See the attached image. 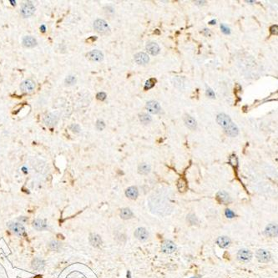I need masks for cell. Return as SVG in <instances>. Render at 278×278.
Returning a JSON list of instances; mask_svg holds the SVG:
<instances>
[{
  "mask_svg": "<svg viewBox=\"0 0 278 278\" xmlns=\"http://www.w3.org/2000/svg\"><path fill=\"white\" fill-rule=\"evenodd\" d=\"M75 81H76V80H75V76H68L66 78V80H65V83L69 84V85H71V84H74L75 83Z\"/></svg>",
  "mask_w": 278,
  "mask_h": 278,
  "instance_id": "33",
  "label": "cell"
},
{
  "mask_svg": "<svg viewBox=\"0 0 278 278\" xmlns=\"http://www.w3.org/2000/svg\"><path fill=\"white\" fill-rule=\"evenodd\" d=\"M126 196L131 200H135L138 196V190H137L136 187L134 186H131V187L128 188L125 191Z\"/></svg>",
  "mask_w": 278,
  "mask_h": 278,
  "instance_id": "23",
  "label": "cell"
},
{
  "mask_svg": "<svg viewBox=\"0 0 278 278\" xmlns=\"http://www.w3.org/2000/svg\"><path fill=\"white\" fill-rule=\"evenodd\" d=\"M251 257H252V254L251 252L247 249H242V250H240L238 251L237 253V258L241 262H248L251 261Z\"/></svg>",
  "mask_w": 278,
  "mask_h": 278,
  "instance_id": "8",
  "label": "cell"
},
{
  "mask_svg": "<svg viewBox=\"0 0 278 278\" xmlns=\"http://www.w3.org/2000/svg\"><path fill=\"white\" fill-rule=\"evenodd\" d=\"M19 221H27V218H26V217H24V216H22V217H20V218H19Z\"/></svg>",
  "mask_w": 278,
  "mask_h": 278,
  "instance_id": "41",
  "label": "cell"
},
{
  "mask_svg": "<svg viewBox=\"0 0 278 278\" xmlns=\"http://www.w3.org/2000/svg\"><path fill=\"white\" fill-rule=\"evenodd\" d=\"M225 214H226V216L227 217V218H230V219H231V218H234V217L235 216V213H234V212H233L231 210H229V209L226 210Z\"/></svg>",
  "mask_w": 278,
  "mask_h": 278,
  "instance_id": "34",
  "label": "cell"
},
{
  "mask_svg": "<svg viewBox=\"0 0 278 278\" xmlns=\"http://www.w3.org/2000/svg\"><path fill=\"white\" fill-rule=\"evenodd\" d=\"M161 250L163 251V252L165 253H168V254H171V253H173L176 250V246L175 244L171 241H165L161 245Z\"/></svg>",
  "mask_w": 278,
  "mask_h": 278,
  "instance_id": "7",
  "label": "cell"
},
{
  "mask_svg": "<svg viewBox=\"0 0 278 278\" xmlns=\"http://www.w3.org/2000/svg\"><path fill=\"white\" fill-rule=\"evenodd\" d=\"M8 228L17 235H24L25 234V228L21 223L18 222H9L8 224Z\"/></svg>",
  "mask_w": 278,
  "mask_h": 278,
  "instance_id": "2",
  "label": "cell"
},
{
  "mask_svg": "<svg viewBox=\"0 0 278 278\" xmlns=\"http://www.w3.org/2000/svg\"><path fill=\"white\" fill-rule=\"evenodd\" d=\"M278 29H277V25H273L271 27V33L272 34H277V31Z\"/></svg>",
  "mask_w": 278,
  "mask_h": 278,
  "instance_id": "38",
  "label": "cell"
},
{
  "mask_svg": "<svg viewBox=\"0 0 278 278\" xmlns=\"http://www.w3.org/2000/svg\"><path fill=\"white\" fill-rule=\"evenodd\" d=\"M216 122L219 124V125L226 129L230 125L232 121H231L230 118L227 115H226V114H219L216 117Z\"/></svg>",
  "mask_w": 278,
  "mask_h": 278,
  "instance_id": "5",
  "label": "cell"
},
{
  "mask_svg": "<svg viewBox=\"0 0 278 278\" xmlns=\"http://www.w3.org/2000/svg\"><path fill=\"white\" fill-rule=\"evenodd\" d=\"M224 130L226 131V133L231 137H235L239 133V130H238L237 126L235 125L233 122H231L230 125L228 126L227 128L224 129Z\"/></svg>",
  "mask_w": 278,
  "mask_h": 278,
  "instance_id": "21",
  "label": "cell"
},
{
  "mask_svg": "<svg viewBox=\"0 0 278 278\" xmlns=\"http://www.w3.org/2000/svg\"><path fill=\"white\" fill-rule=\"evenodd\" d=\"M184 122L185 124V125L187 126L188 128L191 130H195L196 129V126H197V124H196V121L193 117H191L190 115H185L184 116Z\"/></svg>",
  "mask_w": 278,
  "mask_h": 278,
  "instance_id": "13",
  "label": "cell"
},
{
  "mask_svg": "<svg viewBox=\"0 0 278 278\" xmlns=\"http://www.w3.org/2000/svg\"><path fill=\"white\" fill-rule=\"evenodd\" d=\"M146 50L151 55H157L159 54V52H160V47H159L157 43L151 42V43H149L146 45Z\"/></svg>",
  "mask_w": 278,
  "mask_h": 278,
  "instance_id": "20",
  "label": "cell"
},
{
  "mask_svg": "<svg viewBox=\"0 0 278 278\" xmlns=\"http://www.w3.org/2000/svg\"><path fill=\"white\" fill-rule=\"evenodd\" d=\"M121 218L124 220L130 219V218H132V216H133V213H132V211H131L130 209L128 208L122 209L121 212Z\"/></svg>",
  "mask_w": 278,
  "mask_h": 278,
  "instance_id": "27",
  "label": "cell"
},
{
  "mask_svg": "<svg viewBox=\"0 0 278 278\" xmlns=\"http://www.w3.org/2000/svg\"><path fill=\"white\" fill-rule=\"evenodd\" d=\"M256 257L260 262H263V263L270 262L271 258L270 252L266 250H262V249H260L257 251Z\"/></svg>",
  "mask_w": 278,
  "mask_h": 278,
  "instance_id": "6",
  "label": "cell"
},
{
  "mask_svg": "<svg viewBox=\"0 0 278 278\" xmlns=\"http://www.w3.org/2000/svg\"><path fill=\"white\" fill-rule=\"evenodd\" d=\"M150 166L146 163L140 164L138 167V172L141 175H147L150 173Z\"/></svg>",
  "mask_w": 278,
  "mask_h": 278,
  "instance_id": "26",
  "label": "cell"
},
{
  "mask_svg": "<svg viewBox=\"0 0 278 278\" xmlns=\"http://www.w3.org/2000/svg\"><path fill=\"white\" fill-rule=\"evenodd\" d=\"M86 56L89 59H90L92 61L99 62L103 60L104 59V54H102L99 50H92L89 52L88 54H86Z\"/></svg>",
  "mask_w": 278,
  "mask_h": 278,
  "instance_id": "10",
  "label": "cell"
},
{
  "mask_svg": "<svg viewBox=\"0 0 278 278\" xmlns=\"http://www.w3.org/2000/svg\"><path fill=\"white\" fill-rule=\"evenodd\" d=\"M96 97H97V99H99V100H101V101H103V100H104V99H106V94H105V93H104V92H99V93H98V94H97Z\"/></svg>",
  "mask_w": 278,
  "mask_h": 278,
  "instance_id": "36",
  "label": "cell"
},
{
  "mask_svg": "<svg viewBox=\"0 0 278 278\" xmlns=\"http://www.w3.org/2000/svg\"><path fill=\"white\" fill-rule=\"evenodd\" d=\"M206 93H207V94H208V96H210L211 98H214L215 97L214 92L211 90V89H207V91H206Z\"/></svg>",
  "mask_w": 278,
  "mask_h": 278,
  "instance_id": "39",
  "label": "cell"
},
{
  "mask_svg": "<svg viewBox=\"0 0 278 278\" xmlns=\"http://www.w3.org/2000/svg\"><path fill=\"white\" fill-rule=\"evenodd\" d=\"M134 236L141 241H146L148 239V236H149V234H148L147 230H145L144 228L139 227L138 229H136V230L134 231Z\"/></svg>",
  "mask_w": 278,
  "mask_h": 278,
  "instance_id": "12",
  "label": "cell"
},
{
  "mask_svg": "<svg viewBox=\"0 0 278 278\" xmlns=\"http://www.w3.org/2000/svg\"><path fill=\"white\" fill-rule=\"evenodd\" d=\"M177 187H178V190H179L180 192H185L188 188V185L186 180L184 178H180L178 182H177Z\"/></svg>",
  "mask_w": 278,
  "mask_h": 278,
  "instance_id": "25",
  "label": "cell"
},
{
  "mask_svg": "<svg viewBox=\"0 0 278 278\" xmlns=\"http://www.w3.org/2000/svg\"><path fill=\"white\" fill-rule=\"evenodd\" d=\"M134 60L138 64H145L149 62L150 58L145 53H139L134 55Z\"/></svg>",
  "mask_w": 278,
  "mask_h": 278,
  "instance_id": "17",
  "label": "cell"
},
{
  "mask_svg": "<svg viewBox=\"0 0 278 278\" xmlns=\"http://www.w3.org/2000/svg\"><path fill=\"white\" fill-rule=\"evenodd\" d=\"M155 83H156V80L155 79H150V80H148L145 82V84H144V89L147 90V89L153 88L155 86Z\"/></svg>",
  "mask_w": 278,
  "mask_h": 278,
  "instance_id": "30",
  "label": "cell"
},
{
  "mask_svg": "<svg viewBox=\"0 0 278 278\" xmlns=\"http://www.w3.org/2000/svg\"><path fill=\"white\" fill-rule=\"evenodd\" d=\"M43 123L45 124L48 127H53L57 124L58 122V117L56 115L52 114V113H48L43 117Z\"/></svg>",
  "mask_w": 278,
  "mask_h": 278,
  "instance_id": "9",
  "label": "cell"
},
{
  "mask_svg": "<svg viewBox=\"0 0 278 278\" xmlns=\"http://www.w3.org/2000/svg\"><path fill=\"white\" fill-rule=\"evenodd\" d=\"M202 32H203V34L206 35V36H211V32L209 30H207V29H205Z\"/></svg>",
  "mask_w": 278,
  "mask_h": 278,
  "instance_id": "40",
  "label": "cell"
},
{
  "mask_svg": "<svg viewBox=\"0 0 278 278\" xmlns=\"http://www.w3.org/2000/svg\"><path fill=\"white\" fill-rule=\"evenodd\" d=\"M216 243L218 244V246L221 248H226L228 246H230V240L226 236H221L217 239Z\"/></svg>",
  "mask_w": 278,
  "mask_h": 278,
  "instance_id": "24",
  "label": "cell"
},
{
  "mask_svg": "<svg viewBox=\"0 0 278 278\" xmlns=\"http://www.w3.org/2000/svg\"><path fill=\"white\" fill-rule=\"evenodd\" d=\"M229 162L233 167H237L238 166V160L237 157L235 156V155H232L230 156V159H229Z\"/></svg>",
  "mask_w": 278,
  "mask_h": 278,
  "instance_id": "31",
  "label": "cell"
},
{
  "mask_svg": "<svg viewBox=\"0 0 278 278\" xmlns=\"http://www.w3.org/2000/svg\"><path fill=\"white\" fill-rule=\"evenodd\" d=\"M139 121L144 125H147L151 122V117L147 114H141L139 115Z\"/></svg>",
  "mask_w": 278,
  "mask_h": 278,
  "instance_id": "29",
  "label": "cell"
},
{
  "mask_svg": "<svg viewBox=\"0 0 278 278\" xmlns=\"http://www.w3.org/2000/svg\"><path fill=\"white\" fill-rule=\"evenodd\" d=\"M94 30H96L97 32L102 34H106L110 32V27L106 22L103 20V19H96L94 23Z\"/></svg>",
  "mask_w": 278,
  "mask_h": 278,
  "instance_id": "1",
  "label": "cell"
},
{
  "mask_svg": "<svg viewBox=\"0 0 278 278\" xmlns=\"http://www.w3.org/2000/svg\"><path fill=\"white\" fill-rule=\"evenodd\" d=\"M34 4L32 3H30V2L24 3L22 5L21 14L24 18H28V17H30L31 15H33L34 13Z\"/></svg>",
  "mask_w": 278,
  "mask_h": 278,
  "instance_id": "4",
  "label": "cell"
},
{
  "mask_svg": "<svg viewBox=\"0 0 278 278\" xmlns=\"http://www.w3.org/2000/svg\"><path fill=\"white\" fill-rule=\"evenodd\" d=\"M23 45L26 48H34L37 45V40L32 36H25L23 39Z\"/></svg>",
  "mask_w": 278,
  "mask_h": 278,
  "instance_id": "14",
  "label": "cell"
},
{
  "mask_svg": "<svg viewBox=\"0 0 278 278\" xmlns=\"http://www.w3.org/2000/svg\"><path fill=\"white\" fill-rule=\"evenodd\" d=\"M146 109L148 111L152 114H157L161 111V105L157 101L150 100L146 104Z\"/></svg>",
  "mask_w": 278,
  "mask_h": 278,
  "instance_id": "11",
  "label": "cell"
},
{
  "mask_svg": "<svg viewBox=\"0 0 278 278\" xmlns=\"http://www.w3.org/2000/svg\"><path fill=\"white\" fill-rule=\"evenodd\" d=\"M35 82L33 80H26L24 82H22L20 84V89H21L24 93H32L35 89Z\"/></svg>",
  "mask_w": 278,
  "mask_h": 278,
  "instance_id": "3",
  "label": "cell"
},
{
  "mask_svg": "<svg viewBox=\"0 0 278 278\" xmlns=\"http://www.w3.org/2000/svg\"><path fill=\"white\" fill-rule=\"evenodd\" d=\"M216 198L220 203L224 204V205H227L230 201V196L226 191H219L217 193Z\"/></svg>",
  "mask_w": 278,
  "mask_h": 278,
  "instance_id": "16",
  "label": "cell"
},
{
  "mask_svg": "<svg viewBox=\"0 0 278 278\" xmlns=\"http://www.w3.org/2000/svg\"><path fill=\"white\" fill-rule=\"evenodd\" d=\"M195 3H197V4H204V3H206V1H195Z\"/></svg>",
  "mask_w": 278,
  "mask_h": 278,
  "instance_id": "42",
  "label": "cell"
},
{
  "mask_svg": "<svg viewBox=\"0 0 278 278\" xmlns=\"http://www.w3.org/2000/svg\"><path fill=\"white\" fill-rule=\"evenodd\" d=\"M221 30L222 32L224 33V34H229L230 33V29H229L227 26H226L225 24H221Z\"/></svg>",
  "mask_w": 278,
  "mask_h": 278,
  "instance_id": "37",
  "label": "cell"
},
{
  "mask_svg": "<svg viewBox=\"0 0 278 278\" xmlns=\"http://www.w3.org/2000/svg\"><path fill=\"white\" fill-rule=\"evenodd\" d=\"M191 278H197V277H195V276H194V277H191Z\"/></svg>",
  "mask_w": 278,
  "mask_h": 278,
  "instance_id": "44",
  "label": "cell"
},
{
  "mask_svg": "<svg viewBox=\"0 0 278 278\" xmlns=\"http://www.w3.org/2000/svg\"><path fill=\"white\" fill-rule=\"evenodd\" d=\"M10 3H12L13 5H15V3H16V2H15V1H10Z\"/></svg>",
  "mask_w": 278,
  "mask_h": 278,
  "instance_id": "43",
  "label": "cell"
},
{
  "mask_svg": "<svg viewBox=\"0 0 278 278\" xmlns=\"http://www.w3.org/2000/svg\"><path fill=\"white\" fill-rule=\"evenodd\" d=\"M104 127H105V124H104V121H100V120H99V121H97L96 128L98 130H103L104 129Z\"/></svg>",
  "mask_w": 278,
  "mask_h": 278,
  "instance_id": "32",
  "label": "cell"
},
{
  "mask_svg": "<svg viewBox=\"0 0 278 278\" xmlns=\"http://www.w3.org/2000/svg\"><path fill=\"white\" fill-rule=\"evenodd\" d=\"M33 226L38 230H45V229H47V227H48V226L46 224L45 221L42 219L34 220V221L33 222Z\"/></svg>",
  "mask_w": 278,
  "mask_h": 278,
  "instance_id": "22",
  "label": "cell"
},
{
  "mask_svg": "<svg viewBox=\"0 0 278 278\" xmlns=\"http://www.w3.org/2000/svg\"><path fill=\"white\" fill-rule=\"evenodd\" d=\"M70 130L74 132V133H79L80 131V126L76 125V124H74L70 126Z\"/></svg>",
  "mask_w": 278,
  "mask_h": 278,
  "instance_id": "35",
  "label": "cell"
},
{
  "mask_svg": "<svg viewBox=\"0 0 278 278\" xmlns=\"http://www.w3.org/2000/svg\"><path fill=\"white\" fill-rule=\"evenodd\" d=\"M89 242H90L91 245L94 246V247H99V246H101V237L99 235L95 234V233H91L90 235H89Z\"/></svg>",
  "mask_w": 278,
  "mask_h": 278,
  "instance_id": "15",
  "label": "cell"
},
{
  "mask_svg": "<svg viewBox=\"0 0 278 278\" xmlns=\"http://www.w3.org/2000/svg\"><path fill=\"white\" fill-rule=\"evenodd\" d=\"M48 247L52 251H59L61 247V243L57 241H52L48 244Z\"/></svg>",
  "mask_w": 278,
  "mask_h": 278,
  "instance_id": "28",
  "label": "cell"
},
{
  "mask_svg": "<svg viewBox=\"0 0 278 278\" xmlns=\"http://www.w3.org/2000/svg\"><path fill=\"white\" fill-rule=\"evenodd\" d=\"M265 233L267 236H270V237H276L277 235V226L276 225L274 224H270L268 225L267 228H266V230H265Z\"/></svg>",
  "mask_w": 278,
  "mask_h": 278,
  "instance_id": "18",
  "label": "cell"
},
{
  "mask_svg": "<svg viewBox=\"0 0 278 278\" xmlns=\"http://www.w3.org/2000/svg\"><path fill=\"white\" fill-rule=\"evenodd\" d=\"M44 266H45V263L43 262V260H41L40 258H34V261L32 262V267L33 269H34L35 271H40L44 268Z\"/></svg>",
  "mask_w": 278,
  "mask_h": 278,
  "instance_id": "19",
  "label": "cell"
}]
</instances>
